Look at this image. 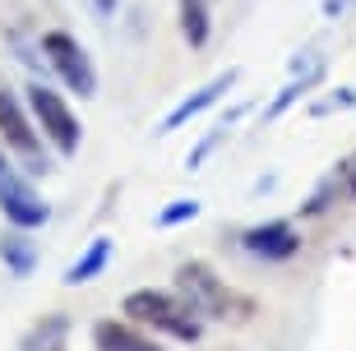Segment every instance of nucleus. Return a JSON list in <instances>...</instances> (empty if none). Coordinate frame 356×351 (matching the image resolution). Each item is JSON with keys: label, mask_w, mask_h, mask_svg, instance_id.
<instances>
[{"label": "nucleus", "mask_w": 356, "mask_h": 351, "mask_svg": "<svg viewBox=\"0 0 356 351\" xmlns=\"http://www.w3.org/2000/svg\"><path fill=\"white\" fill-rule=\"evenodd\" d=\"M176 296H181L199 319H245V314H250V300L236 296L204 259H190V263L176 268Z\"/></svg>", "instance_id": "f257e3e1"}, {"label": "nucleus", "mask_w": 356, "mask_h": 351, "mask_svg": "<svg viewBox=\"0 0 356 351\" xmlns=\"http://www.w3.org/2000/svg\"><path fill=\"white\" fill-rule=\"evenodd\" d=\"M125 319L139 328H158V333H167V338L176 342H199V333H204V324H199V314L185 305L181 296H172V291H153V286H139V291H130L125 296Z\"/></svg>", "instance_id": "f03ea898"}, {"label": "nucleus", "mask_w": 356, "mask_h": 351, "mask_svg": "<svg viewBox=\"0 0 356 351\" xmlns=\"http://www.w3.org/2000/svg\"><path fill=\"white\" fill-rule=\"evenodd\" d=\"M24 92H28V116L42 130V139H51V148L60 157H74L83 143V130H79V120H74V111H70V102L51 83H42V79H33Z\"/></svg>", "instance_id": "7ed1b4c3"}, {"label": "nucleus", "mask_w": 356, "mask_h": 351, "mask_svg": "<svg viewBox=\"0 0 356 351\" xmlns=\"http://www.w3.org/2000/svg\"><path fill=\"white\" fill-rule=\"evenodd\" d=\"M0 143L24 162V171H33V176H38V171H51V157L42 148V130L24 111L19 92H10L5 83H0Z\"/></svg>", "instance_id": "20e7f679"}, {"label": "nucleus", "mask_w": 356, "mask_h": 351, "mask_svg": "<svg viewBox=\"0 0 356 351\" xmlns=\"http://www.w3.org/2000/svg\"><path fill=\"white\" fill-rule=\"evenodd\" d=\"M42 60L60 74V83L70 92H79V97L97 92V70H92L79 38H70V33H42Z\"/></svg>", "instance_id": "39448f33"}, {"label": "nucleus", "mask_w": 356, "mask_h": 351, "mask_svg": "<svg viewBox=\"0 0 356 351\" xmlns=\"http://www.w3.org/2000/svg\"><path fill=\"white\" fill-rule=\"evenodd\" d=\"M0 213H5V222L19 227V231H38V227H47V218H51V204L33 190V181H28L19 167H5L0 171Z\"/></svg>", "instance_id": "423d86ee"}, {"label": "nucleus", "mask_w": 356, "mask_h": 351, "mask_svg": "<svg viewBox=\"0 0 356 351\" xmlns=\"http://www.w3.org/2000/svg\"><path fill=\"white\" fill-rule=\"evenodd\" d=\"M241 250L254 254V259H264V263H282L301 250V231L287 218H273V222H259L250 231H241Z\"/></svg>", "instance_id": "0eeeda50"}, {"label": "nucleus", "mask_w": 356, "mask_h": 351, "mask_svg": "<svg viewBox=\"0 0 356 351\" xmlns=\"http://www.w3.org/2000/svg\"><path fill=\"white\" fill-rule=\"evenodd\" d=\"M236 79H241V70H222L218 79H209V83H204V88H199L195 97H185V102H176L172 111H167V120L158 125V134H172V130H181L185 120H195V116H204L209 106H218V102L227 97V92L236 88Z\"/></svg>", "instance_id": "6e6552de"}, {"label": "nucleus", "mask_w": 356, "mask_h": 351, "mask_svg": "<svg viewBox=\"0 0 356 351\" xmlns=\"http://www.w3.org/2000/svg\"><path fill=\"white\" fill-rule=\"evenodd\" d=\"M319 79H324V60L319 56H301V60H291V83L282 92H277L273 102H268V111H264V120H282L287 116V106H296L305 97V92L315 88Z\"/></svg>", "instance_id": "1a4fd4ad"}, {"label": "nucleus", "mask_w": 356, "mask_h": 351, "mask_svg": "<svg viewBox=\"0 0 356 351\" xmlns=\"http://www.w3.org/2000/svg\"><path fill=\"white\" fill-rule=\"evenodd\" d=\"M92 347L97 351H162L158 342L148 338L139 324H130V319H102V324L92 328Z\"/></svg>", "instance_id": "9d476101"}, {"label": "nucleus", "mask_w": 356, "mask_h": 351, "mask_svg": "<svg viewBox=\"0 0 356 351\" xmlns=\"http://www.w3.org/2000/svg\"><path fill=\"white\" fill-rule=\"evenodd\" d=\"M0 259H5V268H10L14 277H28L33 273V263H38V245H33V236L28 231H5L0 236Z\"/></svg>", "instance_id": "9b49d317"}, {"label": "nucleus", "mask_w": 356, "mask_h": 351, "mask_svg": "<svg viewBox=\"0 0 356 351\" xmlns=\"http://www.w3.org/2000/svg\"><path fill=\"white\" fill-rule=\"evenodd\" d=\"M106 259H111V240H106V236H97V240H92V245L83 250L79 259H74V263L65 268V282H70V286L92 282V277H97V273L106 268Z\"/></svg>", "instance_id": "f8f14e48"}, {"label": "nucleus", "mask_w": 356, "mask_h": 351, "mask_svg": "<svg viewBox=\"0 0 356 351\" xmlns=\"http://www.w3.org/2000/svg\"><path fill=\"white\" fill-rule=\"evenodd\" d=\"M176 10H181V33L190 47H204L209 42V0H176Z\"/></svg>", "instance_id": "ddd939ff"}, {"label": "nucleus", "mask_w": 356, "mask_h": 351, "mask_svg": "<svg viewBox=\"0 0 356 351\" xmlns=\"http://www.w3.org/2000/svg\"><path fill=\"white\" fill-rule=\"evenodd\" d=\"M65 319H60V314H51V319H47V324H38L33 328V338L24 342V351H60V338H65Z\"/></svg>", "instance_id": "4468645a"}, {"label": "nucleus", "mask_w": 356, "mask_h": 351, "mask_svg": "<svg viewBox=\"0 0 356 351\" xmlns=\"http://www.w3.org/2000/svg\"><path fill=\"white\" fill-rule=\"evenodd\" d=\"M338 195H343V181H338V167H333L329 176H324V181L315 185V195L305 199V209H301V213H305V218H315V213L333 209V199H338Z\"/></svg>", "instance_id": "2eb2a0df"}, {"label": "nucleus", "mask_w": 356, "mask_h": 351, "mask_svg": "<svg viewBox=\"0 0 356 351\" xmlns=\"http://www.w3.org/2000/svg\"><path fill=\"white\" fill-rule=\"evenodd\" d=\"M195 218H199V199H172L158 213V227H181V222H195Z\"/></svg>", "instance_id": "dca6fc26"}, {"label": "nucleus", "mask_w": 356, "mask_h": 351, "mask_svg": "<svg viewBox=\"0 0 356 351\" xmlns=\"http://www.w3.org/2000/svg\"><path fill=\"white\" fill-rule=\"evenodd\" d=\"M222 134H227V125H218V130H209V134H204V139H199L195 148L185 153V167H190V171H199V167H204V157H209L213 148L222 143Z\"/></svg>", "instance_id": "f3484780"}, {"label": "nucleus", "mask_w": 356, "mask_h": 351, "mask_svg": "<svg viewBox=\"0 0 356 351\" xmlns=\"http://www.w3.org/2000/svg\"><path fill=\"white\" fill-rule=\"evenodd\" d=\"M347 106H356V88H338L333 97H324V102L310 106V116H329V111H347Z\"/></svg>", "instance_id": "a211bd4d"}, {"label": "nucleus", "mask_w": 356, "mask_h": 351, "mask_svg": "<svg viewBox=\"0 0 356 351\" xmlns=\"http://www.w3.org/2000/svg\"><path fill=\"white\" fill-rule=\"evenodd\" d=\"M338 181H343V199H356V153L338 162Z\"/></svg>", "instance_id": "6ab92c4d"}, {"label": "nucleus", "mask_w": 356, "mask_h": 351, "mask_svg": "<svg viewBox=\"0 0 356 351\" xmlns=\"http://www.w3.org/2000/svg\"><path fill=\"white\" fill-rule=\"evenodd\" d=\"M352 5H356V0H324V14H329V19H343Z\"/></svg>", "instance_id": "aec40b11"}, {"label": "nucleus", "mask_w": 356, "mask_h": 351, "mask_svg": "<svg viewBox=\"0 0 356 351\" xmlns=\"http://www.w3.org/2000/svg\"><path fill=\"white\" fill-rule=\"evenodd\" d=\"M92 5H97V14H102V19H111V14H116V5H120V0H92Z\"/></svg>", "instance_id": "412c9836"}, {"label": "nucleus", "mask_w": 356, "mask_h": 351, "mask_svg": "<svg viewBox=\"0 0 356 351\" xmlns=\"http://www.w3.org/2000/svg\"><path fill=\"white\" fill-rule=\"evenodd\" d=\"M5 153H10V148H5V143H0V171L10 167V157H5Z\"/></svg>", "instance_id": "4be33fe9"}]
</instances>
